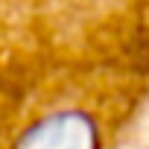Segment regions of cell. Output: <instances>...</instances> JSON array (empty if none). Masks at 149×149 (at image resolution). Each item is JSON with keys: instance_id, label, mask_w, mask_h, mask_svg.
Segmentation results:
<instances>
[{"instance_id": "1", "label": "cell", "mask_w": 149, "mask_h": 149, "mask_svg": "<svg viewBox=\"0 0 149 149\" xmlns=\"http://www.w3.org/2000/svg\"><path fill=\"white\" fill-rule=\"evenodd\" d=\"M15 149H97V129L82 111H58L26 129Z\"/></svg>"}]
</instances>
